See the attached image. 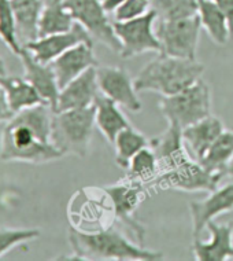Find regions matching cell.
<instances>
[{
	"label": "cell",
	"mask_w": 233,
	"mask_h": 261,
	"mask_svg": "<svg viewBox=\"0 0 233 261\" xmlns=\"http://www.w3.org/2000/svg\"><path fill=\"white\" fill-rule=\"evenodd\" d=\"M54 113L47 103L15 113L0 132V161L47 164L62 158L51 142Z\"/></svg>",
	"instance_id": "cell-1"
},
{
	"label": "cell",
	"mask_w": 233,
	"mask_h": 261,
	"mask_svg": "<svg viewBox=\"0 0 233 261\" xmlns=\"http://www.w3.org/2000/svg\"><path fill=\"white\" fill-rule=\"evenodd\" d=\"M68 239L73 250V257H69L70 260H163V253L133 243L114 225L99 231H82L72 225Z\"/></svg>",
	"instance_id": "cell-2"
},
{
	"label": "cell",
	"mask_w": 233,
	"mask_h": 261,
	"mask_svg": "<svg viewBox=\"0 0 233 261\" xmlns=\"http://www.w3.org/2000/svg\"><path fill=\"white\" fill-rule=\"evenodd\" d=\"M203 73L205 65L196 59L158 54L140 70L133 83L137 92H157L162 96H170L202 79Z\"/></svg>",
	"instance_id": "cell-3"
},
{
	"label": "cell",
	"mask_w": 233,
	"mask_h": 261,
	"mask_svg": "<svg viewBox=\"0 0 233 261\" xmlns=\"http://www.w3.org/2000/svg\"><path fill=\"white\" fill-rule=\"evenodd\" d=\"M95 105L84 109L55 112L51 142L63 154L85 158L94 136Z\"/></svg>",
	"instance_id": "cell-4"
},
{
	"label": "cell",
	"mask_w": 233,
	"mask_h": 261,
	"mask_svg": "<svg viewBox=\"0 0 233 261\" xmlns=\"http://www.w3.org/2000/svg\"><path fill=\"white\" fill-rule=\"evenodd\" d=\"M159 110L167 122L184 129L211 114V90L203 79L170 96L159 99Z\"/></svg>",
	"instance_id": "cell-5"
},
{
	"label": "cell",
	"mask_w": 233,
	"mask_h": 261,
	"mask_svg": "<svg viewBox=\"0 0 233 261\" xmlns=\"http://www.w3.org/2000/svg\"><path fill=\"white\" fill-rule=\"evenodd\" d=\"M202 23L199 15L177 19H157L155 33L161 44L159 54L196 59Z\"/></svg>",
	"instance_id": "cell-6"
},
{
	"label": "cell",
	"mask_w": 233,
	"mask_h": 261,
	"mask_svg": "<svg viewBox=\"0 0 233 261\" xmlns=\"http://www.w3.org/2000/svg\"><path fill=\"white\" fill-rule=\"evenodd\" d=\"M157 13L153 9L141 17L129 21H112L118 40L121 43V55L124 59L135 58L150 51L161 53V44L155 33Z\"/></svg>",
	"instance_id": "cell-7"
},
{
	"label": "cell",
	"mask_w": 233,
	"mask_h": 261,
	"mask_svg": "<svg viewBox=\"0 0 233 261\" xmlns=\"http://www.w3.org/2000/svg\"><path fill=\"white\" fill-rule=\"evenodd\" d=\"M103 189L111 198L116 223L133 235L137 243L143 246L147 231L136 219V212L147 197V187L121 179L115 185L106 186Z\"/></svg>",
	"instance_id": "cell-8"
},
{
	"label": "cell",
	"mask_w": 233,
	"mask_h": 261,
	"mask_svg": "<svg viewBox=\"0 0 233 261\" xmlns=\"http://www.w3.org/2000/svg\"><path fill=\"white\" fill-rule=\"evenodd\" d=\"M63 5L70 11L74 21L85 28L92 40L102 43L115 54L121 53V43L102 0H63Z\"/></svg>",
	"instance_id": "cell-9"
},
{
	"label": "cell",
	"mask_w": 233,
	"mask_h": 261,
	"mask_svg": "<svg viewBox=\"0 0 233 261\" xmlns=\"http://www.w3.org/2000/svg\"><path fill=\"white\" fill-rule=\"evenodd\" d=\"M73 221L82 231H99L112 227L115 221L114 207L110 195L104 189H84L77 193V199H73ZM73 223V224H74Z\"/></svg>",
	"instance_id": "cell-10"
},
{
	"label": "cell",
	"mask_w": 233,
	"mask_h": 261,
	"mask_svg": "<svg viewBox=\"0 0 233 261\" xmlns=\"http://www.w3.org/2000/svg\"><path fill=\"white\" fill-rule=\"evenodd\" d=\"M222 180L218 176L207 172L205 168L195 160L189 158L170 171L162 172L154 181L153 187L161 190H174L185 193L207 191L215 190Z\"/></svg>",
	"instance_id": "cell-11"
},
{
	"label": "cell",
	"mask_w": 233,
	"mask_h": 261,
	"mask_svg": "<svg viewBox=\"0 0 233 261\" xmlns=\"http://www.w3.org/2000/svg\"><path fill=\"white\" fill-rule=\"evenodd\" d=\"M96 73L102 94L130 112H141L143 105L137 96L135 83L125 69L120 66H98Z\"/></svg>",
	"instance_id": "cell-12"
},
{
	"label": "cell",
	"mask_w": 233,
	"mask_h": 261,
	"mask_svg": "<svg viewBox=\"0 0 233 261\" xmlns=\"http://www.w3.org/2000/svg\"><path fill=\"white\" fill-rule=\"evenodd\" d=\"M80 43H90L94 44V40L85 28L78 22L74 23V27L69 32L65 33H56V35H49L45 37H39L37 40L32 41L25 45L33 58L41 63H51L59 55L66 53L69 48Z\"/></svg>",
	"instance_id": "cell-13"
},
{
	"label": "cell",
	"mask_w": 233,
	"mask_h": 261,
	"mask_svg": "<svg viewBox=\"0 0 233 261\" xmlns=\"http://www.w3.org/2000/svg\"><path fill=\"white\" fill-rule=\"evenodd\" d=\"M230 211H233V181L210 191L206 198L191 202L189 212L192 217L193 239L200 238L209 221Z\"/></svg>",
	"instance_id": "cell-14"
},
{
	"label": "cell",
	"mask_w": 233,
	"mask_h": 261,
	"mask_svg": "<svg viewBox=\"0 0 233 261\" xmlns=\"http://www.w3.org/2000/svg\"><path fill=\"white\" fill-rule=\"evenodd\" d=\"M150 147L157 157L159 173L170 171L192 157L185 147L183 129L174 122H167V128L161 135L150 140Z\"/></svg>",
	"instance_id": "cell-15"
},
{
	"label": "cell",
	"mask_w": 233,
	"mask_h": 261,
	"mask_svg": "<svg viewBox=\"0 0 233 261\" xmlns=\"http://www.w3.org/2000/svg\"><path fill=\"white\" fill-rule=\"evenodd\" d=\"M92 45L94 44L90 43H80L49 63L55 73L59 88L68 86L70 81L81 76L88 69L99 66Z\"/></svg>",
	"instance_id": "cell-16"
},
{
	"label": "cell",
	"mask_w": 233,
	"mask_h": 261,
	"mask_svg": "<svg viewBox=\"0 0 233 261\" xmlns=\"http://www.w3.org/2000/svg\"><path fill=\"white\" fill-rule=\"evenodd\" d=\"M210 239L205 242L193 239L192 252L197 261H226L233 258V224H218L214 220L207 223Z\"/></svg>",
	"instance_id": "cell-17"
},
{
	"label": "cell",
	"mask_w": 233,
	"mask_h": 261,
	"mask_svg": "<svg viewBox=\"0 0 233 261\" xmlns=\"http://www.w3.org/2000/svg\"><path fill=\"white\" fill-rule=\"evenodd\" d=\"M96 68L88 69L81 76L70 81L68 86L61 88L56 112L94 106L95 100L100 94Z\"/></svg>",
	"instance_id": "cell-18"
},
{
	"label": "cell",
	"mask_w": 233,
	"mask_h": 261,
	"mask_svg": "<svg viewBox=\"0 0 233 261\" xmlns=\"http://www.w3.org/2000/svg\"><path fill=\"white\" fill-rule=\"evenodd\" d=\"M18 57L21 58L23 66V73H25L23 77L36 88V91L44 99L45 103L49 105L52 110L56 112L61 88H59L58 81H56V77H55V73L51 68V65L36 61L25 47Z\"/></svg>",
	"instance_id": "cell-19"
},
{
	"label": "cell",
	"mask_w": 233,
	"mask_h": 261,
	"mask_svg": "<svg viewBox=\"0 0 233 261\" xmlns=\"http://www.w3.org/2000/svg\"><path fill=\"white\" fill-rule=\"evenodd\" d=\"M225 130L224 122L218 117L209 116L200 121L183 129V139L188 153L196 161L205 155L209 147L214 143L215 139Z\"/></svg>",
	"instance_id": "cell-20"
},
{
	"label": "cell",
	"mask_w": 233,
	"mask_h": 261,
	"mask_svg": "<svg viewBox=\"0 0 233 261\" xmlns=\"http://www.w3.org/2000/svg\"><path fill=\"white\" fill-rule=\"evenodd\" d=\"M120 108H121L120 105L102 92L95 100V122L98 129L104 136V139L110 144L114 143L116 135L122 129L130 125L128 118Z\"/></svg>",
	"instance_id": "cell-21"
},
{
	"label": "cell",
	"mask_w": 233,
	"mask_h": 261,
	"mask_svg": "<svg viewBox=\"0 0 233 261\" xmlns=\"http://www.w3.org/2000/svg\"><path fill=\"white\" fill-rule=\"evenodd\" d=\"M17 36L22 47L39 39V23L44 0H11Z\"/></svg>",
	"instance_id": "cell-22"
},
{
	"label": "cell",
	"mask_w": 233,
	"mask_h": 261,
	"mask_svg": "<svg viewBox=\"0 0 233 261\" xmlns=\"http://www.w3.org/2000/svg\"><path fill=\"white\" fill-rule=\"evenodd\" d=\"M0 86L3 87L11 112L15 113L45 103L36 88L25 77L0 76Z\"/></svg>",
	"instance_id": "cell-23"
},
{
	"label": "cell",
	"mask_w": 233,
	"mask_h": 261,
	"mask_svg": "<svg viewBox=\"0 0 233 261\" xmlns=\"http://www.w3.org/2000/svg\"><path fill=\"white\" fill-rule=\"evenodd\" d=\"M197 15L202 28L215 44L224 45L228 43L229 37L232 36L228 19L213 0H197Z\"/></svg>",
	"instance_id": "cell-24"
},
{
	"label": "cell",
	"mask_w": 233,
	"mask_h": 261,
	"mask_svg": "<svg viewBox=\"0 0 233 261\" xmlns=\"http://www.w3.org/2000/svg\"><path fill=\"white\" fill-rule=\"evenodd\" d=\"M74 23L76 21L65 7L63 0H45L39 23V37L69 32Z\"/></svg>",
	"instance_id": "cell-25"
},
{
	"label": "cell",
	"mask_w": 233,
	"mask_h": 261,
	"mask_svg": "<svg viewBox=\"0 0 233 261\" xmlns=\"http://www.w3.org/2000/svg\"><path fill=\"white\" fill-rule=\"evenodd\" d=\"M233 157V130L225 129L211 144L205 155L199 160L207 172L218 177H224L225 169Z\"/></svg>",
	"instance_id": "cell-26"
},
{
	"label": "cell",
	"mask_w": 233,
	"mask_h": 261,
	"mask_svg": "<svg viewBox=\"0 0 233 261\" xmlns=\"http://www.w3.org/2000/svg\"><path fill=\"white\" fill-rule=\"evenodd\" d=\"M124 172L125 175L122 180L145 186V187H153L154 181L159 173L157 157L153 149L147 146L145 149L139 151L130 160L129 165L126 167V169H124Z\"/></svg>",
	"instance_id": "cell-27"
},
{
	"label": "cell",
	"mask_w": 233,
	"mask_h": 261,
	"mask_svg": "<svg viewBox=\"0 0 233 261\" xmlns=\"http://www.w3.org/2000/svg\"><path fill=\"white\" fill-rule=\"evenodd\" d=\"M112 146L115 149V164L124 171L136 154L150 146V140L140 130L129 125L116 135Z\"/></svg>",
	"instance_id": "cell-28"
},
{
	"label": "cell",
	"mask_w": 233,
	"mask_h": 261,
	"mask_svg": "<svg viewBox=\"0 0 233 261\" xmlns=\"http://www.w3.org/2000/svg\"><path fill=\"white\" fill-rule=\"evenodd\" d=\"M157 19H177L197 14V0H150Z\"/></svg>",
	"instance_id": "cell-29"
},
{
	"label": "cell",
	"mask_w": 233,
	"mask_h": 261,
	"mask_svg": "<svg viewBox=\"0 0 233 261\" xmlns=\"http://www.w3.org/2000/svg\"><path fill=\"white\" fill-rule=\"evenodd\" d=\"M0 39L13 54H21L23 47L17 36V23H15L11 0H0Z\"/></svg>",
	"instance_id": "cell-30"
},
{
	"label": "cell",
	"mask_w": 233,
	"mask_h": 261,
	"mask_svg": "<svg viewBox=\"0 0 233 261\" xmlns=\"http://www.w3.org/2000/svg\"><path fill=\"white\" fill-rule=\"evenodd\" d=\"M40 237L37 228H9L0 227V257L13 250L19 245L35 241Z\"/></svg>",
	"instance_id": "cell-31"
},
{
	"label": "cell",
	"mask_w": 233,
	"mask_h": 261,
	"mask_svg": "<svg viewBox=\"0 0 233 261\" xmlns=\"http://www.w3.org/2000/svg\"><path fill=\"white\" fill-rule=\"evenodd\" d=\"M151 10L150 0H126L125 3L112 13V21H129L141 17Z\"/></svg>",
	"instance_id": "cell-32"
},
{
	"label": "cell",
	"mask_w": 233,
	"mask_h": 261,
	"mask_svg": "<svg viewBox=\"0 0 233 261\" xmlns=\"http://www.w3.org/2000/svg\"><path fill=\"white\" fill-rule=\"evenodd\" d=\"M13 116L14 113L11 112V109H10L9 100H7L5 90H3V87L0 86V124L7 122Z\"/></svg>",
	"instance_id": "cell-33"
},
{
	"label": "cell",
	"mask_w": 233,
	"mask_h": 261,
	"mask_svg": "<svg viewBox=\"0 0 233 261\" xmlns=\"http://www.w3.org/2000/svg\"><path fill=\"white\" fill-rule=\"evenodd\" d=\"M215 5L218 6V9L224 13V15L228 19L229 29L233 36V0H213Z\"/></svg>",
	"instance_id": "cell-34"
},
{
	"label": "cell",
	"mask_w": 233,
	"mask_h": 261,
	"mask_svg": "<svg viewBox=\"0 0 233 261\" xmlns=\"http://www.w3.org/2000/svg\"><path fill=\"white\" fill-rule=\"evenodd\" d=\"M126 0H102V5H103L104 10L108 14H112L118 7H121Z\"/></svg>",
	"instance_id": "cell-35"
},
{
	"label": "cell",
	"mask_w": 233,
	"mask_h": 261,
	"mask_svg": "<svg viewBox=\"0 0 233 261\" xmlns=\"http://www.w3.org/2000/svg\"><path fill=\"white\" fill-rule=\"evenodd\" d=\"M225 176H229L233 179V157L232 160L229 161V164L226 165V169H225Z\"/></svg>",
	"instance_id": "cell-36"
},
{
	"label": "cell",
	"mask_w": 233,
	"mask_h": 261,
	"mask_svg": "<svg viewBox=\"0 0 233 261\" xmlns=\"http://www.w3.org/2000/svg\"><path fill=\"white\" fill-rule=\"evenodd\" d=\"M7 74V70H6V63L3 59L0 58V76H6Z\"/></svg>",
	"instance_id": "cell-37"
}]
</instances>
